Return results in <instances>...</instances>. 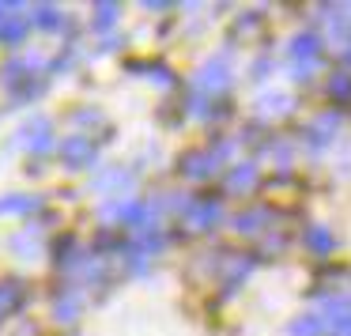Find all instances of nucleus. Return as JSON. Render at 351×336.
<instances>
[{
  "label": "nucleus",
  "instance_id": "nucleus-1",
  "mask_svg": "<svg viewBox=\"0 0 351 336\" xmlns=\"http://www.w3.org/2000/svg\"><path fill=\"white\" fill-rule=\"evenodd\" d=\"M61 155H64L69 167H91L95 163V144L84 136V132H76V136H69L61 144Z\"/></svg>",
  "mask_w": 351,
  "mask_h": 336
},
{
  "label": "nucleus",
  "instance_id": "nucleus-2",
  "mask_svg": "<svg viewBox=\"0 0 351 336\" xmlns=\"http://www.w3.org/2000/svg\"><path fill=\"white\" fill-rule=\"evenodd\" d=\"M219 204L215 200H197V204H189V212H185V223H189V230H212L215 223H219Z\"/></svg>",
  "mask_w": 351,
  "mask_h": 336
},
{
  "label": "nucleus",
  "instance_id": "nucleus-3",
  "mask_svg": "<svg viewBox=\"0 0 351 336\" xmlns=\"http://www.w3.org/2000/svg\"><path fill=\"white\" fill-rule=\"evenodd\" d=\"M219 155H223V147H219V152H193V155H185L182 174H189V178L215 174V170H219Z\"/></svg>",
  "mask_w": 351,
  "mask_h": 336
},
{
  "label": "nucleus",
  "instance_id": "nucleus-4",
  "mask_svg": "<svg viewBox=\"0 0 351 336\" xmlns=\"http://www.w3.org/2000/svg\"><path fill=\"white\" fill-rule=\"evenodd\" d=\"M227 84H230V72H227L223 61H208L204 69H200V76H197L200 91H227Z\"/></svg>",
  "mask_w": 351,
  "mask_h": 336
},
{
  "label": "nucleus",
  "instance_id": "nucleus-5",
  "mask_svg": "<svg viewBox=\"0 0 351 336\" xmlns=\"http://www.w3.org/2000/svg\"><path fill=\"white\" fill-rule=\"evenodd\" d=\"M257 163H238L234 170L227 174V193H234V197H242V193H250L253 185H257Z\"/></svg>",
  "mask_w": 351,
  "mask_h": 336
},
{
  "label": "nucleus",
  "instance_id": "nucleus-6",
  "mask_svg": "<svg viewBox=\"0 0 351 336\" xmlns=\"http://www.w3.org/2000/svg\"><path fill=\"white\" fill-rule=\"evenodd\" d=\"M23 306V283L19 280H4L0 283V317H8Z\"/></svg>",
  "mask_w": 351,
  "mask_h": 336
},
{
  "label": "nucleus",
  "instance_id": "nucleus-7",
  "mask_svg": "<svg viewBox=\"0 0 351 336\" xmlns=\"http://www.w3.org/2000/svg\"><path fill=\"white\" fill-rule=\"evenodd\" d=\"M340 125V117L336 114H321V117H313V125H310V144H317V147H325L328 140H332V129Z\"/></svg>",
  "mask_w": 351,
  "mask_h": 336
},
{
  "label": "nucleus",
  "instance_id": "nucleus-8",
  "mask_svg": "<svg viewBox=\"0 0 351 336\" xmlns=\"http://www.w3.org/2000/svg\"><path fill=\"white\" fill-rule=\"evenodd\" d=\"M268 215H272L268 208H250V212H242V215L234 219V227L242 230V235H257V230L265 227V219H268Z\"/></svg>",
  "mask_w": 351,
  "mask_h": 336
},
{
  "label": "nucleus",
  "instance_id": "nucleus-9",
  "mask_svg": "<svg viewBox=\"0 0 351 336\" xmlns=\"http://www.w3.org/2000/svg\"><path fill=\"white\" fill-rule=\"evenodd\" d=\"M306 245H310L313 253H332V235H328V227H310L306 230Z\"/></svg>",
  "mask_w": 351,
  "mask_h": 336
},
{
  "label": "nucleus",
  "instance_id": "nucleus-10",
  "mask_svg": "<svg viewBox=\"0 0 351 336\" xmlns=\"http://www.w3.org/2000/svg\"><path fill=\"white\" fill-rule=\"evenodd\" d=\"M328 95H332L336 102H348L351 99V72H332V80H328Z\"/></svg>",
  "mask_w": 351,
  "mask_h": 336
},
{
  "label": "nucleus",
  "instance_id": "nucleus-11",
  "mask_svg": "<svg viewBox=\"0 0 351 336\" xmlns=\"http://www.w3.org/2000/svg\"><path fill=\"white\" fill-rule=\"evenodd\" d=\"M321 325H325V321H321L317 313H310V317L291 321V325H287V333H291V336H317V333H321Z\"/></svg>",
  "mask_w": 351,
  "mask_h": 336
},
{
  "label": "nucleus",
  "instance_id": "nucleus-12",
  "mask_svg": "<svg viewBox=\"0 0 351 336\" xmlns=\"http://www.w3.org/2000/svg\"><path fill=\"white\" fill-rule=\"evenodd\" d=\"M132 174H125V170H106V174L95 178V189H114V185H121V189H129Z\"/></svg>",
  "mask_w": 351,
  "mask_h": 336
},
{
  "label": "nucleus",
  "instance_id": "nucleus-13",
  "mask_svg": "<svg viewBox=\"0 0 351 336\" xmlns=\"http://www.w3.org/2000/svg\"><path fill=\"white\" fill-rule=\"evenodd\" d=\"M38 197H4L0 200V212H34Z\"/></svg>",
  "mask_w": 351,
  "mask_h": 336
},
{
  "label": "nucleus",
  "instance_id": "nucleus-14",
  "mask_svg": "<svg viewBox=\"0 0 351 336\" xmlns=\"http://www.w3.org/2000/svg\"><path fill=\"white\" fill-rule=\"evenodd\" d=\"M261 102H265V106H261L265 114H287L291 110V99H283V95H265Z\"/></svg>",
  "mask_w": 351,
  "mask_h": 336
},
{
  "label": "nucleus",
  "instance_id": "nucleus-15",
  "mask_svg": "<svg viewBox=\"0 0 351 336\" xmlns=\"http://www.w3.org/2000/svg\"><path fill=\"white\" fill-rule=\"evenodd\" d=\"M117 19V4H99V16H95V27L99 31H106L110 23Z\"/></svg>",
  "mask_w": 351,
  "mask_h": 336
},
{
  "label": "nucleus",
  "instance_id": "nucleus-16",
  "mask_svg": "<svg viewBox=\"0 0 351 336\" xmlns=\"http://www.w3.org/2000/svg\"><path fill=\"white\" fill-rule=\"evenodd\" d=\"M76 310H80V302H76V298H61V302H57V321H72V317H76Z\"/></svg>",
  "mask_w": 351,
  "mask_h": 336
},
{
  "label": "nucleus",
  "instance_id": "nucleus-17",
  "mask_svg": "<svg viewBox=\"0 0 351 336\" xmlns=\"http://www.w3.org/2000/svg\"><path fill=\"white\" fill-rule=\"evenodd\" d=\"M34 23H38V27H57V23H61V16H57V8H38V12H34Z\"/></svg>",
  "mask_w": 351,
  "mask_h": 336
},
{
  "label": "nucleus",
  "instance_id": "nucleus-18",
  "mask_svg": "<svg viewBox=\"0 0 351 336\" xmlns=\"http://www.w3.org/2000/svg\"><path fill=\"white\" fill-rule=\"evenodd\" d=\"M332 321V333L336 336H351V310L348 313H336V317H328Z\"/></svg>",
  "mask_w": 351,
  "mask_h": 336
},
{
  "label": "nucleus",
  "instance_id": "nucleus-19",
  "mask_svg": "<svg viewBox=\"0 0 351 336\" xmlns=\"http://www.w3.org/2000/svg\"><path fill=\"white\" fill-rule=\"evenodd\" d=\"M343 61L351 64V42H348V46H343Z\"/></svg>",
  "mask_w": 351,
  "mask_h": 336
}]
</instances>
